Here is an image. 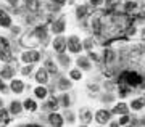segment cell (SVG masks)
<instances>
[{"mask_svg":"<svg viewBox=\"0 0 145 127\" xmlns=\"http://www.w3.org/2000/svg\"><path fill=\"white\" fill-rule=\"evenodd\" d=\"M129 121H131V116H127V114H123L121 116V119H119V126H127L129 124Z\"/></svg>","mask_w":145,"mask_h":127,"instance_id":"cell-35","label":"cell"},{"mask_svg":"<svg viewBox=\"0 0 145 127\" xmlns=\"http://www.w3.org/2000/svg\"><path fill=\"white\" fill-rule=\"evenodd\" d=\"M110 127H121V126H119V122L113 121V122H111V124H110Z\"/></svg>","mask_w":145,"mask_h":127,"instance_id":"cell-47","label":"cell"},{"mask_svg":"<svg viewBox=\"0 0 145 127\" xmlns=\"http://www.w3.org/2000/svg\"><path fill=\"white\" fill-rule=\"evenodd\" d=\"M11 32H13V36H15V34H18V32H20V27H15V26H11Z\"/></svg>","mask_w":145,"mask_h":127,"instance_id":"cell-45","label":"cell"},{"mask_svg":"<svg viewBox=\"0 0 145 127\" xmlns=\"http://www.w3.org/2000/svg\"><path fill=\"white\" fill-rule=\"evenodd\" d=\"M58 106H60V103H58V98L57 97H52L50 100H48V103H47V108H50L52 111H57Z\"/></svg>","mask_w":145,"mask_h":127,"instance_id":"cell-29","label":"cell"},{"mask_svg":"<svg viewBox=\"0 0 145 127\" xmlns=\"http://www.w3.org/2000/svg\"><path fill=\"white\" fill-rule=\"evenodd\" d=\"M58 103H60V105H61L65 109H66V108L71 105V98H69V95H68V93H63L61 97L58 98Z\"/></svg>","mask_w":145,"mask_h":127,"instance_id":"cell-27","label":"cell"},{"mask_svg":"<svg viewBox=\"0 0 145 127\" xmlns=\"http://www.w3.org/2000/svg\"><path fill=\"white\" fill-rule=\"evenodd\" d=\"M8 2V5H11V7H18V0H7Z\"/></svg>","mask_w":145,"mask_h":127,"instance_id":"cell-44","label":"cell"},{"mask_svg":"<svg viewBox=\"0 0 145 127\" xmlns=\"http://www.w3.org/2000/svg\"><path fill=\"white\" fill-rule=\"evenodd\" d=\"M69 77L72 81H81L82 79V72H81V69H71L69 71Z\"/></svg>","mask_w":145,"mask_h":127,"instance_id":"cell-30","label":"cell"},{"mask_svg":"<svg viewBox=\"0 0 145 127\" xmlns=\"http://www.w3.org/2000/svg\"><path fill=\"white\" fill-rule=\"evenodd\" d=\"M137 126H145V117L140 119V121H137Z\"/></svg>","mask_w":145,"mask_h":127,"instance_id":"cell-48","label":"cell"},{"mask_svg":"<svg viewBox=\"0 0 145 127\" xmlns=\"http://www.w3.org/2000/svg\"><path fill=\"white\" fill-rule=\"evenodd\" d=\"M105 89H106V90L118 89V84H116V81H106V82H105Z\"/></svg>","mask_w":145,"mask_h":127,"instance_id":"cell-34","label":"cell"},{"mask_svg":"<svg viewBox=\"0 0 145 127\" xmlns=\"http://www.w3.org/2000/svg\"><path fill=\"white\" fill-rule=\"evenodd\" d=\"M79 117H81V121L84 124H89V122H92V111L87 109V108H82L81 111H79Z\"/></svg>","mask_w":145,"mask_h":127,"instance_id":"cell-17","label":"cell"},{"mask_svg":"<svg viewBox=\"0 0 145 127\" xmlns=\"http://www.w3.org/2000/svg\"><path fill=\"white\" fill-rule=\"evenodd\" d=\"M103 2H105V0H89V3H90L92 7H100Z\"/></svg>","mask_w":145,"mask_h":127,"instance_id":"cell-39","label":"cell"},{"mask_svg":"<svg viewBox=\"0 0 145 127\" xmlns=\"http://www.w3.org/2000/svg\"><path fill=\"white\" fill-rule=\"evenodd\" d=\"M0 92H3V93H7V92H10V90H8V87L5 85V82L2 81V79H0Z\"/></svg>","mask_w":145,"mask_h":127,"instance_id":"cell-41","label":"cell"},{"mask_svg":"<svg viewBox=\"0 0 145 127\" xmlns=\"http://www.w3.org/2000/svg\"><path fill=\"white\" fill-rule=\"evenodd\" d=\"M142 36H145V29H144V31H142Z\"/></svg>","mask_w":145,"mask_h":127,"instance_id":"cell-51","label":"cell"},{"mask_svg":"<svg viewBox=\"0 0 145 127\" xmlns=\"http://www.w3.org/2000/svg\"><path fill=\"white\" fill-rule=\"evenodd\" d=\"M110 119H111V111H106V109H99V111L95 113V121L99 122V124H106V122H110Z\"/></svg>","mask_w":145,"mask_h":127,"instance_id":"cell-8","label":"cell"},{"mask_svg":"<svg viewBox=\"0 0 145 127\" xmlns=\"http://www.w3.org/2000/svg\"><path fill=\"white\" fill-rule=\"evenodd\" d=\"M66 47H68V50L71 51V53H79V51H82V44H81V40H79V37H76V36L68 37Z\"/></svg>","mask_w":145,"mask_h":127,"instance_id":"cell-4","label":"cell"},{"mask_svg":"<svg viewBox=\"0 0 145 127\" xmlns=\"http://www.w3.org/2000/svg\"><path fill=\"white\" fill-rule=\"evenodd\" d=\"M58 61H60L65 68H68V66H69V63H71V58L66 56L65 53H60V55H58Z\"/></svg>","mask_w":145,"mask_h":127,"instance_id":"cell-31","label":"cell"},{"mask_svg":"<svg viewBox=\"0 0 145 127\" xmlns=\"http://www.w3.org/2000/svg\"><path fill=\"white\" fill-rule=\"evenodd\" d=\"M10 89L15 92V93H21V92L24 90V84H23L21 81H11Z\"/></svg>","mask_w":145,"mask_h":127,"instance_id":"cell-23","label":"cell"},{"mask_svg":"<svg viewBox=\"0 0 145 127\" xmlns=\"http://www.w3.org/2000/svg\"><path fill=\"white\" fill-rule=\"evenodd\" d=\"M126 127H134V126H126Z\"/></svg>","mask_w":145,"mask_h":127,"instance_id":"cell-53","label":"cell"},{"mask_svg":"<svg viewBox=\"0 0 145 127\" xmlns=\"http://www.w3.org/2000/svg\"><path fill=\"white\" fill-rule=\"evenodd\" d=\"M45 69H47L48 74H57L58 72V68H57V64H55L53 60H47L45 61Z\"/></svg>","mask_w":145,"mask_h":127,"instance_id":"cell-24","label":"cell"},{"mask_svg":"<svg viewBox=\"0 0 145 127\" xmlns=\"http://www.w3.org/2000/svg\"><path fill=\"white\" fill-rule=\"evenodd\" d=\"M0 108H3V102L2 100H0Z\"/></svg>","mask_w":145,"mask_h":127,"instance_id":"cell-50","label":"cell"},{"mask_svg":"<svg viewBox=\"0 0 145 127\" xmlns=\"http://www.w3.org/2000/svg\"><path fill=\"white\" fill-rule=\"evenodd\" d=\"M123 8H124V13L127 16H135L139 15V3L137 2H134V0H127V2H124V5H123Z\"/></svg>","mask_w":145,"mask_h":127,"instance_id":"cell-5","label":"cell"},{"mask_svg":"<svg viewBox=\"0 0 145 127\" xmlns=\"http://www.w3.org/2000/svg\"><path fill=\"white\" fill-rule=\"evenodd\" d=\"M65 116H66V121L69 122V124H72V122H74V113L66 111V114H65Z\"/></svg>","mask_w":145,"mask_h":127,"instance_id":"cell-38","label":"cell"},{"mask_svg":"<svg viewBox=\"0 0 145 127\" xmlns=\"http://www.w3.org/2000/svg\"><path fill=\"white\" fill-rule=\"evenodd\" d=\"M66 27V18L65 16H60L57 21H53L52 26H50V29H52L53 34H61L63 31Z\"/></svg>","mask_w":145,"mask_h":127,"instance_id":"cell-7","label":"cell"},{"mask_svg":"<svg viewBox=\"0 0 145 127\" xmlns=\"http://www.w3.org/2000/svg\"><path fill=\"white\" fill-rule=\"evenodd\" d=\"M87 13H89L87 5H79L78 8H76V18H78V20H84V18L87 16Z\"/></svg>","mask_w":145,"mask_h":127,"instance_id":"cell-20","label":"cell"},{"mask_svg":"<svg viewBox=\"0 0 145 127\" xmlns=\"http://www.w3.org/2000/svg\"><path fill=\"white\" fill-rule=\"evenodd\" d=\"M92 31L95 37H102V32H103V24H102V16H95L92 18Z\"/></svg>","mask_w":145,"mask_h":127,"instance_id":"cell-9","label":"cell"},{"mask_svg":"<svg viewBox=\"0 0 145 127\" xmlns=\"http://www.w3.org/2000/svg\"><path fill=\"white\" fill-rule=\"evenodd\" d=\"M48 122H50V126H53V127H63L65 119H63V116L58 114L57 111H52L48 114Z\"/></svg>","mask_w":145,"mask_h":127,"instance_id":"cell-10","label":"cell"},{"mask_svg":"<svg viewBox=\"0 0 145 127\" xmlns=\"http://www.w3.org/2000/svg\"><path fill=\"white\" fill-rule=\"evenodd\" d=\"M21 109H23V105H21V102H18V100H15V102L10 103V114H20Z\"/></svg>","mask_w":145,"mask_h":127,"instance_id":"cell-21","label":"cell"},{"mask_svg":"<svg viewBox=\"0 0 145 127\" xmlns=\"http://www.w3.org/2000/svg\"><path fill=\"white\" fill-rule=\"evenodd\" d=\"M116 84H118V85L127 87L131 92H135L134 89L145 85V77L142 76L139 71H135V69H126V71H123L118 76Z\"/></svg>","mask_w":145,"mask_h":127,"instance_id":"cell-1","label":"cell"},{"mask_svg":"<svg viewBox=\"0 0 145 127\" xmlns=\"http://www.w3.org/2000/svg\"><path fill=\"white\" fill-rule=\"evenodd\" d=\"M52 3H55V5H58V7H61V5H65L66 3V0H50Z\"/></svg>","mask_w":145,"mask_h":127,"instance_id":"cell-42","label":"cell"},{"mask_svg":"<svg viewBox=\"0 0 145 127\" xmlns=\"http://www.w3.org/2000/svg\"><path fill=\"white\" fill-rule=\"evenodd\" d=\"M89 60L100 61V58H99V55H97V53H93V51H89Z\"/></svg>","mask_w":145,"mask_h":127,"instance_id":"cell-40","label":"cell"},{"mask_svg":"<svg viewBox=\"0 0 145 127\" xmlns=\"http://www.w3.org/2000/svg\"><path fill=\"white\" fill-rule=\"evenodd\" d=\"M21 60L27 63V64H31V63H37V61L40 60V51H36V50H29V51H24L23 55H21Z\"/></svg>","mask_w":145,"mask_h":127,"instance_id":"cell-6","label":"cell"},{"mask_svg":"<svg viewBox=\"0 0 145 127\" xmlns=\"http://www.w3.org/2000/svg\"><path fill=\"white\" fill-rule=\"evenodd\" d=\"M0 26L2 27H11V18L3 8H0Z\"/></svg>","mask_w":145,"mask_h":127,"instance_id":"cell-14","label":"cell"},{"mask_svg":"<svg viewBox=\"0 0 145 127\" xmlns=\"http://www.w3.org/2000/svg\"><path fill=\"white\" fill-rule=\"evenodd\" d=\"M20 127H42L39 124H27V126H20Z\"/></svg>","mask_w":145,"mask_h":127,"instance_id":"cell-46","label":"cell"},{"mask_svg":"<svg viewBox=\"0 0 145 127\" xmlns=\"http://www.w3.org/2000/svg\"><path fill=\"white\" fill-rule=\"evenodd\" d=\"M32 64H27V66H24L23 68V69H21V74H23V76H29V74H31V71H32Z\"/></svg>","mask_w":145,"mask_h":127,"instance_id":"cell-36","label":"cell"},{"mask_svg":"<svg viewBox=\"0 0 145 127\" xmlns=\"http://www.w3.org/2000/svg\"><path fill=\"white\" fill-rule=\"evenodd\" d=\"M47 27L45 24H40L37 26L36 29L29 31V32H26L24 36H23V39L20 40V44L23 47H26V48H34V47L40 45L42 44H47Z\"/></svg>","mask_w":145,"mask_h":127,"instance_id":"cell-2","label":"cell"},{"mask_svg":"<svg viewBox=\"0 0 145 127\" xmlns=\"http://www.w3.org/2000/svg\"><path fill=\"white\" fill-rule=\"evenodd\" d=\"M53 50L58 51V55L60 53H65V50H66V39L61 36H58L57 39H53Z\"/></svg>","mask_w":145,"mask_h":127,"instance_id":"cell-11","label":"cell"},{"mask_svg":"<svg viewBox=\"0 0 145 127\" xmlns=\"http://www.w3.org/2000/svg\"><path fill=\"white\" fill-rule=\"evenodd\" d=\"M10 121H11L10 111L5 109V108H0V122H2V124H8Z\"/></svg>","mask_w":145,"mask_h":127,"instance_id":"cell-25","label":"cell"},{"mask_svg":"<svg viewBox=\"0 0 145 127\" xmlns=\"http://www.w3.org/2000/svg\"><path fill=\"white\" fill-rule=\"evenodd\" d=\"M81 127H87V126H86V124H84V126H81Z\"/></svg>","mask_w":145,"mask_h":127,"instance_id":"cell-52","label":"cell"},{"mask_svg":"<svg viewBox=\"0 0 145 127\" xmlns=\"http://www.w3.org/2000/svg\"><path fill=\"white\" fill-rule=\"evenodd\" d=\"M76 63H78V69H82V71H89V69L92 68L89 58H86V56H79Z\"/></svg>","mask_w":145,"mask_h":127,"instance_id":"cell-16","label":"cell"},{"mask_svg":"<svg viewBox=\"0 0 145 127\" xmlns=\"http://www.w3.org/2000/svg\"><path fill=\"white\" fill-rule=\"evenodd\" d=\"M131 108H132L134 111H140V109H144V108H145V95H142V97L132 100V102H131Z\"/></svg>","mask_w":145,"mask_h":127,"instance_id":"cell-15","label":"cell"},{"mask_svg":"<svg viewBox=\"0 0 145 127\" xmlns=\"http://www.w3.org/2000/svg\"><path fill=\"white\" fill-rule=\"evenodd\" d=\"M36 81H37L39 85H45L47 82H48V72H47L45 68H40V69L36 72Z\"/></svg>","mask_w":145,"mask_h":127,"instance_id":"cell-13","label":"cell"},{"mask_svg":"<svg viewBox=\"0 0 145 127\" xmlns=\"http://www.w3.org/2000/svg\"><path fill=\"white\" fill-rule=\"evenodd\" d=\"M0 60L5 61V63H16V58L11 51V47H10V42L7 37H2L0 36Z\"/></svg>","mask_w":145,"mask_h":127,"instance_id":"cell-3","label":"cell"},{"mask_svg":"<svg viewBox=\"0 0 145 127\" xmlns=\"http://www.w3.org/2000/svg\"><path fill=\"white\" fill-rule=\"evenodd\" d=\"M135 31H137V29H135V26H132V24L127 26V27H126V31H124V36H126V37L134 36V34H135Z\"/></svg>","mask_w":145,"mask_h":127,"instance_id":"cell-33","label":"cell"},{"mask_svg":"<svg viewBox=\"0 0 145 127\" xmlns=\"http://www.w3.org/2000/svg\"><path fill=\"white\" fill-rule=\"evenodd\" d=\"M26 8L31 13H39V10H40V2L39 0H26Z\"/></svg>","mask_w":145,"mask_h":127,"instance_id":"cell-18","label":"cell"},{"mask_svg":"<svg viewBox=\"0 0 145 127\" xmlns=\"http://www.w3.org/2000/svg\"><path fill=\"white\" fill-rule=\"evenodd\" d=\"M16 63H8L5 68H2V71H0V77L2 79H11V77L15 76V66Z\"/></svg>","mask_w":145,"mask_h":127,"instance_id":"cell-12","label":"cell"},{"mask_svg":"<svg viewBox=\"0 0 145 127\" xmlns=\"http://www.w3.org/2000/svg\"><path fill=\"white\" fill-rule=\"evenodd\" d=\"M129 113V106L126 103H118L116 106L111 109V114H127Z\"/></svg>","mask_w":145,"mask_h":127,"instance_id":"cell-19","label":"cell"},{"mask_svg":"<svg viewBox=\"0 0 145 127\" xmlns=\"http://www.w3.org/2000/svg\"><path fill=\"white\" fill-rule=\"evenodd\" d=\"M114 100V97L113 95H111V93H106V95H103V97H102V102H106V103H110V102H113Z\"/></svg>","mask_w":145,"mask_h":127,"instance_id":"cell-37","label":"cell"},{"mask_svg":"<svg viewBox=\"0 0 145 127\" xmlns=\"http://www.w3.org/2000/svg\"><path fill=\"white\" fill-rule=\"evenodd\" d=\"M58 87H60V90H68V89H71V81H68L66 77H60Z\"/></svg>","mask_w":145,"mask_h":127,"instance_id":"cell-28","label":"cell"},{"mask_svg":"<svg viewBox=\"0 0 145 127\" xmlns=\"http://www.w3.org/2000/svg\"><path fill=\"white\" fill-rule=\"evenodd\" d=\"M93 39L92 37H89V39H84V44H82V48H86L87 51H92V48H93Z\"/></svg>","mask_w":145,"mask_h":127,"instance_id":"cell-32","label":"cell"},{"mask_svg":"<svg viewBox=\"0 0 145 127\" xmlns=\"http://www.w3.org/2000/svg\"><path fill=\"white\" fill-rule=\"evenodd\" d=\"M113 2H114V0H105V3H108V5H111Z\"/></svg>","mask_w":145,"mask_h":127,"instance_id":"cell-49","label":"cell"},{"mask_svg":"<svg viewBox=\"0 0 145 127\" xmlns=\"http://www.w3.org/2000/svg\"><path fill=\"white\" fill-rule=\"evenodd\" d=\"M34 93H36V97L37 98H40V100H44V98L47 97V93H48V90H47L44 85H39L34 89Z\"/></svg>","mask_w":145,"mask_h":127,"instance_id":"cell-26","label":"cell"},{"mask_svg":"<svg viewBox=\"0 0 145 127\" xmlns=\"http://www.w3.org/2000/svg\"><path fill=\"white\" fill-rule=\"evenodd\" d=\"M23 108L26 109V111H36L37 109V103L32 100V98H26L24 103H23Z\"/></svg>","mask_w":145,"mask_h":127,"instance_id":"cell-22","label":"cell"},{"mask_svg":"<svg viewBox=\"0 0 145 127\" xmlns=\"http://www.w3.org/2000/svg\"><path fill=\"white\" fill-rule=\"evenodd\" d=\"M89 90H92V92H99V85H97V84H89Z\"/></svg>","mask_w":145,"mask_h":127,"instance_id":"cell-43","label":"cell"}]
</instances>
